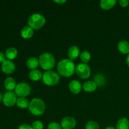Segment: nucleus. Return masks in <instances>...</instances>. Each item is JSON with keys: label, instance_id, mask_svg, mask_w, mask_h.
<instances>
[{"label": "nucleus", "instance_id": "6", "mask_svg": "<svg viewBox=\"0 0 129 129\" xmlns=\"http://www.w3.org/2000/svg\"><path fill=\"white\" fill-rule=\"evenodd\" d=\"M76 73L81 79H87L91 75V69L85 63H79L76 67Z\"/></svg>", "mask_w": 129, "mask_h": 129}, {"label": "nucleus", "instance_id": "7", "mask_svg": "<svg viewBox=\"0 0 129 129\" xmlns=\"http://www.w3.org/2000/svg\"><path fill=\"white\" fill-rule=\"evenodd\" d=\"M31 87L26 83H20L16 85L15 89V93L19 97H26L31 92Z\"/></svg>", "mask_w": 129, "mask_h": 129}, {"label": "nucleus", "instance_id": "24", "mask_svg": "<svg viewBox=\"0 0 129 129\" xmlns=\"http://www.w3.org/2000/svg\"><path fill=\"white\" fill-rule=\"evenodd\" d=\"M80 58L81 59L82 61L83 62V63H85L87 64L88 62L91 59V54L87 50H84V51L82 52L80 54Z\"/></svg>", "mask_w": 129, "mask_h": 129}, {"label": "nucleus", "instance_id": "25", "mask_svg": "<svg viewBox=\"0 0 129 129\" xmlns=\"http://www.w3.org/2000/svg\"><path fill=\"white\" fill-rule=\"evenodd\" d=\"M85 129H100V126L95 121H89L86 123Z\"/></svg>", "mask_w": 129, "mask_h": 129}, {"label": "nucleus", "instance_id": "35", "mask_svg": "<svg viewBox=\"0 0 129 129\" xmlns=\"http://www.w3.org/2000/svg\"><path fill=\"white\" fill-rule=\"evenodd\" d=\"M128 15H129V12H128Z\"/></svg>", "mask_w": 129, "mask_h": 129}, {"label": "nucleus", "instance_id": "3", "mask_svg": "<svg viewBox=\"0 0 129 129\" xmlns=\"http://www.w3.org/2000/svg\"><path fill=\"white\" fill-rule=\"evenodd\" d=\"M39 64L42 69L47 71H50L54 67L55 59L54 55L49 52L42 54L39 57Z\"/></svg>", "mask_w": 129, "mask_h": 129}, {"label": "nucleus", "instance_id": "2", "mask_svg": "<svg viewBox=\"0 0 129 129\" xmlns=\"http://www.w3.org/2000/svg\"><path fill=\"white\" fill-rule=\"evenodd\" d=\"M28 109L30 113L34 115H41L45 112V104L40 98H35L30 102Z\"/></svg>", "mask_w": 129, "mask_h": 129}, {"label": "nucleus", "instance_id": "5", "mask_svg": "<svg viewBox=\"0 0 129 129\" xmlns=\"http://www.w3.org/2000/svg\"><path fill=\"white\" fill-rule=\"evenodd\" d=\"M60 77L53 71H47L42 75V81L47 86H55L59 83Z\"/></svg>", "mask_w": 129, "mask_h": 129}, {"label": "nucleus", "instance_id": "16", "mask_svg": "<svg viewBox=\"0 0 129 129\" xmlns=\"http://www.w3.org/2000/svg\"><path fill=\"white\" fill-rule=\"evenodd\" d=\"M34 35V30L30 26H24L21 30V35L23 39H28Z\"/></svg>", "mask_w": 129, "mask_h": 129}, {"label": "nucleus", "instance_id": "33", "mask_svg": "<svg viewBox=\"0 0 129 129\" xmlns=\"http://www.w3.org/2000/svg\"><path fill=\"white\" fill-rule=\"evenodd\" d=\"M105 129H116V128L113 126H108V127H106Z\"/></svg>", "mask_w": 129, "mask_h": 129}, {"label": "nucleus", "instance_id": "10", "mask_svg": "<svg viewBox=\"0 0 129 129\" xmlns=\"http://www.w3.org/2000/svg\"><path fill=\"white\" fill-rule=\"evenodd\" d=\"M15 64L11 60H6L2 63L1 69L2 71L6 74H11L13 73L15 70Z\"/></svg>", "mask_w": 129, "mask_h": 129}, {"label": "nucleus", "instance_id": "22", "mask_svg": "<svg viewBox=\"0 0 129 129\" xmlns=\"http://www.w3.org/2000/svg\"><path fill=\"white\" fill-rule=\"evenodd\" d=\"M16 105L20 108H26L29 107L28 100L25 97H19L16 101Z\"/></svg>", "mask_w": 129, "mask_h": 129}, {"label": "nucleus", "instance_id": "21", "mask_svg": "<svg viewBox=\"0 0 129 129\" xmlns=\"http://www.w3.org/2000/svg\"><path fill=\"white\" fill-rule=\"evenodd\" d=\"M5 55H6V57L9 60H11V59H14L16 57V56L18 55V51L14 47L8 48L6 50Z\"/></svg>", "mask_w": 129, "mask_h": 129}, {"label": "nucleus", "instance_id": "23", "mask_svg": "<svg viewBox=\"0 0 129 129\" xmlns=\"http://www.w3.org/2000/svg\"><path fill=\"white\" fill-rule=\"evenodd\" d=\"M94 82L96 83L97 86H104L106 82V79L104 75L102 74H96L94 77Z\"/></svg>", "mask_w": 129, "mask_h": 129}, {"label": "nucleus", "instance_id": "15", "mask_svg": "<svg viewBox=\"0 0 129 129\" xmlns=\"http://www.w3.org/2000/svg\"><path fill=\"white\" fill-rule=\"evenodd\" d=\"M116 129H129V120L127 118L123 117L117 121Z\"/></svg>", "mask_w": 129, "mask_h": 129}, {"label": "nucleus", "instance_id": "29", "mask_svg": "<svg viewBox=\"0 0 129 129\" xmlns=\"http://www.w3.org/2000/svg\"><path fill=\"white\" fill-rule=\"evenodd\" d=\"M18 129H33L32 127L28 124H22L18 127Z\"/></svg>", "mask_w": 129, "mask_h": 129}, {"label": "nucleus", "instance_id": "14", "mask_svg": "<svg viewBox=\"0 0 129 129\" xmlns=\"http://www.w3.org/2000/svg\"><path fill=\"white\" fill-rule=\"evenodd\" d=\"M116 0H102L100 1V6L102 9L105 10L112 9L115 5Z\"/></svg>", "mask_w": 129, "mask_h": 129}, {"label": "nucleus", "instance_id": "17", "mask_svg": "<svg viewBox=\"0 0 129 129\" xmlns=\"http://www.w3.org/2000/svg\"><path fill=\"white\" fill-rule=\"evenodd\" d=\"M83 88L85 91L90 93V92H93L95 91V89L97 88V86L94 81H86L83 84Z\"/></svg>", "mask_w": 129, "mask_h": 129}, {"label": "nucleus", "instance_id": "32", "mask_svg": "<svg viewBox=\"0 0 129 129\" xmlns=\"http://www.w3.org/2000/svg\"><path fill=\"white\" fill-rule=\"evenodd\" d=\"M126 62H127V66L129 67V54L127 56V58H126Z\"/></svg>", "mask_w": 129, "mask_h": 129}, {"label": "nucleus", "instance_id": "12", "mask_svg": "<svg viewBox=\"0 0 129 129\" xmlns=\"http://www.w3.org/2000/svg\"><path fill=\"white\" fill-rule=\"evenodd\" d=\"M118 49L122 54H129V42L127 40H122L118 44Z\"/></svg>", "mask_w": 129, "mask_h": 129}, {"label": "nucleus", "instance_id": "34", "mask_svg": "<svg viewBox=\"0 0 129 129\" xmlns=\"http://www.w3.org/2000/svg\"><path fill=\"white\" fill-rule=\"evenodd\" d=\"M3 98V96L2 94H1V93H0V102H1V101L2 100Z\"/></svg>", "mask_w": 129, "mask_h": 129}, {"label": "nucleus", "instance_id": "31", "mask_svg": "<svg viewBox=\"0 0 129 129\" xmlns=\"http://www.w3.org/2000/svg\"><path fill=\"white\" fill-rule=\"evenodd\" d=\"M66 0H62V1H54V2H55V3H59V4H63V3H66Z\"/></svg>", "mask_w": 129, "mask_h": 129}, {"label": "nucleus", "instance_id": "20", "mask_svg": "<svg viewBox=\"0 0 129 129\" xmlns=\"http://www.w3.org/2000/svg\"><path fill=\"white\" fill-rule=\"evenodd\" d=\"M29 78L31 80L37 81L42 78V74L41 72L38 69H34V70H31L29 73Z\"/></svg>", "mask_w": 129, "mask_h": 129}, {"label": "nucleus", "instance_id": "26", "mask_svg": "<svg viewBox=\"0 0 129 129\" xmlns=\"http://www.w3.org/2000/svg\"><path fill=\"white\" fill-rule=\"evenodd\" d=\"M31 127H32L33 129H43V128H44V125H43V123L41 121L37 120L35 121L32 123Z\"/></svg>", "mask_w": 129, "mask_h": 129}, {"label": "nucleus", "instance_id": "4", "mask_svg": "<svg viewBox=\"0 0 129 129\" xmlns=\"http://www.w3.org/2000/svg\"><path fill=\"white\" fill-rule=\"evenodd\" d=\"M45 17L40 13H34L28 19V24L33 30H39L41 28L45 23Z\"/></svg>", "mask_w": 129, "mask_h": 129}, {"label": "nucleus", "instance_id": "28", "mask_svg": "<svg viewBox=\"0 0 129 129\" xmlns=\"http://www.w3.org/2000/svg\"><path fill=\"white\" fill-rule=\"evenodd\" d=\"M118 3H119V5H120V6L125 8L127 7L128 5L129 1H128V0H120Z\"/></svg>", "mask_w": 129, "mask_h": 129}, {"label": "nucleus", "instance_id": "27", "mask_svg": "<svg viewBox=\"0 0 129 129\" xmlns=\"http://www.w3.org/2000/svg\"><path fill=\"white\" fill-rule=\"evenodd\" d=\"M48 129H61V125L57 122H51L48 125Z\"/></svg>", "mask_w": 129, "mask_h": 129}, {"label": "nucleus", "instance_id": "19", "mask_svg": "<svg viewBox=\"0 0 129 129\" xmlns=\"http://www.w3.org/2000/svg\"><path fill=\"white\" fill-rule=\"evenodd\" d=\"M5 86L6 89L9 91H11L13 89H15L16 86V84L15 79L11 78V77L6 78L5 81Z\"/></svg>", "mask_w": 129, "mask_h": 129}, {"label": "nucleus", "instance_id": "9", "mask_svg": "<svg viewBox=\"0 0 129 129\" xmlns=\"http://www.w3.org/2000/svg\"><path fill=\"white\" fill-rule=\"evenodd\" d=\"M60 125L63 129H73L76 125V120L73 117H66L61 120Z\"/></svg>", "mask_w": 129, "mask_h": 129}, {"label": "nucleus", "instance_id": "30", "mask_svg": "<svg viewBox=\"0 0 129 129\" xmlns=\"http://www.w3.org/2000/svg\"><path fill=\"white\" fill-rule=\"evenodd\" d=\"M6 60V55L2 52H0V62L3 63Z\"/></svg>", "mask_w": 129, "mask_h": 129}, {"label": "nucleus", "instance_id": "13", "mask_svg": "<svg viewBox=\"0 0 129 129\" xmlns=\"http://www.w3.org/2000/svg\"><path fill=\"white\" fill-rule=\"evenodd\" d=\"M79 49L76 45L71 47L68 50V56L71 60H74L76 59L79 55Z\"/></svg>", "mask_w": 129, "mask_h": 129}, {"label": "nucleus", "instance_id": "8", "mask_svg": "<svg viewBox=\"0 0 129 129\" xmlns=\"http://www.w3.org/2000/svg\"><path fill=\"white\" fill-rule=\"evenodd\" d=\"M16 93L11 91L5 93L4 94L3 102L4 105L6 107H13L15 103H16L17 101V97H16Z\"/></svg>", "mask_w": 129, "mask_h": 129}, {"label": "nucleus", "instance_id": "1", "mask_svg": "<svg viewBox=\"0 0 129 129\" xmlns=\"http://www.w3.org/2000/svg\"><path fill=\"white\" fill-rule=\"evenodd\" d=\"M58 72L64 77H70L76 71L75 64L70 59H64L60 60L57 67Z\"/></svg>", "mask_w": 129, "mask_h": 129}, {"label": "nucleus", "instance_id": "18", "mask_svg": "<svg viewBox=\"0 0 129 129\" xmlns=\"http://www.w3.org/2000/svg\"><path fill=\"white\" fill-rule=\"evenodd\" d=\"M39 59H37L36 57H32L29 58L26 61V66L28 69L34 70V69H36V68L39 66Z\"/></svg>", "mask_w": 129, "mask_h": 129}, {"label": "nucleus", "instance_id": "11", "mask_svg": "<svg viewBox=\"0 0 129 129\" xmlns=\"http://www.w3.org/2000/svg\"><path fill=\"white\" fill-rule=\"evenodd\" d=\"M69 88L72 93L74 94H78L81 91V83L78 80H73L69 83Z\"/></svg>", "mask_w": 129, "mask_h": 129}]
</instances>
